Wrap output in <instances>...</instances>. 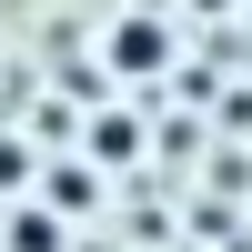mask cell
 Listing matches in <instances>:
<instances>
[{
  "instance_id": "1",
  "label": "cell",
  "mask_w": 252,
  "mask_h": 252,
  "mask_svg": "<svg viewBox=\"0 0 252 252\" xmlns=\"http://www.w3.org/2000/svg\"><path fill=\"white\" fill-rule=\"evenodd\" d=\"M101 61H111V81H161V71H172V20L121 10L111 31H101Z\"/></svg>"
},
{
  "instance_id": "2",
  "label": "cell",
  "mask_w": 252,
  "mask_h": 252,
  "mask_svg": "<svg viewBox=\"0 0 252 252\" xmlns=\"http://www.w3.org/2000/svg\"><path fill=\"white\" fill-rule=\"evenodd\" d=\"M20 232H10V252H61V232H51V212H10Z\"/></svg>"
},
{
  "instance_id": "3",
  "label": "cell",
  "mask_w": 252,
  "mask_h": 252,
  "mask_svg": "<svg viewBox=\"0 0 252 252\" xmlns=\"http://www.w3.org/2000/svg\"><path fill=\"white\" fill-rule=\"evenodd\" d=\"M20 172H31V152H20V141H0V192H20Z\"/></svg>"
}]
</instances>
